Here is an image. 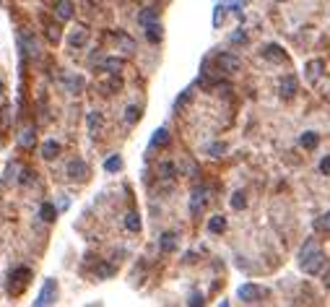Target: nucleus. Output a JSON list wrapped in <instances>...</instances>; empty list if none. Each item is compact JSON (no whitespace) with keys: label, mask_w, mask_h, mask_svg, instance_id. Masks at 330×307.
Masks as SVG:
<instances>
[{"label":"nucleus","mask_w":330,"mask_h":307,"mask_svg":"<svg viewBox=\"0 0 330 307\" xmlns=\"http://www.w3.org/2000/svg\"><path fill=\"white\" fill-rule=\"evenodd\" d=\"M216 63H219V68H221L224 73H234V71L242 68V60H239L237 55H231V52H219Z\"/></svg>","instance_id":"nucleus-1"},{"label":"nucleus","mask_w":330,"mask_h":307,"mask_svg":"<svg viewBox=\"0 0 330 307\" xmlns=\"http://www.w3.org/2000/svg\"><path fill=\"white\" fill-rule=\"evenodd\" d=\"M260 297H265V289L255 287V284L239 287V299H244V302H260Z\"/></svg>","instance_id":"nucleus-2"},{"label":"nucleus","mask_w":330,"mask_h":307,"mask_svg":"<svg viewBox=\"0 0 330 307\" xmlns=\"http://www.w3.org/2000/svg\"><path fill=\"white\" fill-rule=\"evenodd\" d=\"M52 302H55V281L47 279V281H44V287H42V291H39V297H36V305L44 307V305H52Z\"/></svg>","instance_id":"nucleus-3"},{"label":"nucleus","mask_w":330,"mask_h":307,"mask_svg":"<svg viewBox=\"0 0 330 307\" xmlns=\"http://www.w3.org/2000/svg\"><path fill=\"white\" fill-rule=\"evenodd\" d=\"M314 253H320V248H317V239L310 237V239H307V242L302 245V250H299V266H304L307 260H310V258L314 255Z\"/></svg>","instance_id":"nucleus-4"},{"label":"nucleus","mask_w":330,"mask_h":307,"mask_svg":"<svg viewBox=\"0 0 330 307\" xmlns=\"http://www.w3.org/2000/svg\"><path fill=\"white\" fill-rule=\"evenodd\" d=\"M68 175L73 177V180H84L86 175H88V167H86V162L84 159H73L70 164H68Z\"/></svg>","instance_id":"nucleus-5"},{"label":"nucleus","mask_w":330,"mask_h":307,"mask_svg":"<svg viewBox=\"0 0 330 307\" xmlns=\"http://www.w3.org/2000/svg\"><path fill=\"white\" fill-rule=\"evenodd\" d=\"M262 57L276 60V63H283V60H286V52H283L278 44H265V50H262Z\"/></svg>","instance_id":"nucleus-6"},{"label":"nucleus","mask_w":330,"mask_h":307,"mask_svg":"<svg viewBox=\"0 0 330 307\" xmlns=\"http://www.w3.org/2000/svg\"><path fill=\"white\" fill-rule=\"evenodd\" d=\"M203 206H206V193H203V190H195V193H192V198H190V214L198 216Z\"/></svg>","instance_id":"nucleus-7"},{"label":"nucleus","mask_w":330,"mask_h":307,"mask_svg":"<svg viewBox=\"0 0 330 307\" xmlns=\"http://www.w3.org/2000/svg\"><path fill=\"white\" fill-rule=\"evenodd\" d=\"M294 91H296V78L294 76H286V78L281 81V96H283V99H291Z\"/></svg>","instance_id":"nucleus-8"},{"label":"nucleus","mask_w":330,"mask_h":307,"mask_svg":"<svg viewBox=\"0 0 330 307\" xmlns=\"http://www.w3.org/2000/svg\"><path fill=\"white\" fill-rule=\"evenodd\" d=\"M159 248H161V253H172V250L177 248V235H172V232H164L161 239H159Z\"/></svg>","instance_id":"nucleus-9"},{"label":"nucleus","mask_w":330,"mask_h":307,"mask_svg":"<svg viewBox=\"0 0 330 307\" xmlns=\"http://www.w3.org/2000/svg\"><path fill=\"white\" fill-rule=\"evenodd\" d=\"M29 279H32V271H29V268H16V271L11 273V281H18V291L29 284Z\"/></svg>","instance_id":"nucleus-10"},{"label":"nucleus","mask_w":330,"mask_h":307,"mask_svg":"<svg viewBox=\"0 0 330 307\" xmlns=\"http://www.w3.org/2000/svg\"><path fill=\"white\" fill-rule=\"evenodd\" d=\"M159 18V8H146V11H140L138 13V24H143V26H148V24H154V21Z\"/></svg>","instance_id":"nucleus-11"},{"label":"nucleus","mask_w":330,"mask_h":307,"mask_svg":"<svg viewBox=\"0 0 330 307\" xmlns=\"http://www.w3.org/2000/svg\"><path fill=\"white\" fill-rule=\"evenodd\" d=\"M302 268H304L307 273H320V268H322V253H314V255L307 260Z\"/></svg>","instance_id":"nucleus-12"},{"label":"nucleus","mask_w":330,"mask_h":307,"mask_svg":"<svg viewBox=\"0 0 330 307\" xmlns=\"http://www.w3.org/2000/svg\"><path fill=\"white\" fill-rule=\"evenodd\" d=\"M55 11H57V16L63 18V21H68L73 16V5L68 3V0H57L55 3Z\"/></svg>","instance_id":"nucleus-13"},{"label":"nucleus","mask_w":330,"mask_h":307,"mask_svg":"<svg viewBox=\"0 0 330 307\" xmlns=\"http://www.w3.org/2000/svg\"><path fill=\"white\" fill-rule=\"evenodd\" d=\"M169 144V130L167 128H159L151 138V148H159V146H167Z\"/></svg>","instance_id":"nucleus-14"},{"label":"nucleus","mask_w":330,"mask_h":307,"mask_svg":"<svg viewBox=\"0 0 330 307\" xmlns=\"http://www.w3.org/2000/svg\"><path fill=\"white\" fill-rule=\"evenodd\" d=\"M146 39L151 42V44L161 42V26L156 24V21H154V24H148V26H146Z\"/></svg>","instance_id":"nucleus-15"},{"label":"nucleus","mask_w":330,"mask_h":307,"mask_svg":"<svg viewBox=\"0 0 330 307\" xmlns=\"http://www.w3.org/2000/svg\"><path fill=\"white\" fill-rule=\"evenodd\" d=\"M224 229H226V219H224V216H211V221H208V232L221 235Z\"/></svg>","instance_id":"nucleus-16"},{"label":"nucleus","mask_w":330,"mask_h":307,"mask_svg":"<svg viewBox=\"0 0 330 307\" xmlns=\"http://www.w3.org/2000/svg\"><path fill=\"white\" fill-rule=\"evenodd\" d=\"M86 39H88V34H86V29H76V32L70 34V47H84L86 44Z\"/></svg>","instance_id":"nucleus-17"},{"label":"nucleus","mask_w":330,"mask_h":307,"mask_svg":"<svg viewBox=\"0 0 330 307\" xmlns=\"http://www.w3.org/2000/svg\"><path fill=\"white\" fill-rule=\"evenodd\" d=\"M57 154H60V144H55V141H47V144L42 146V156H44V159H55Z\"/></svg>","instance_id":"nucleus-18"},{"label":"nucleus","mask_w":330,"mask_h":307,"mask_svg":"<svg viewBox=\"0 0 330 307\" xmlns=\"http://www.w3.org/2000/svg\"><path fill=\"white\" fill-rule=\"evenodd\" d=\"M317 133H312V130H307V133H302V138H299V144H302L304 148H314L317 146Z\"/></svg>","instance_id":"nucleus-19"},{"label":"nucleus","mask_w":330,"mask_h":307,"mask_svg":"<svg viewBox=\"0 0 330 307\" xmlns=\"http://www.w3.org/2000/svg\"><path fill=\"white\" fill-rule=\"evenodd\" d=\"M125 227L130 229V232H138V229H140V216H138L136 211H130V214L125 216Z\"/></svg>","instance_id":"nucleus-20"},{"label":"nucleus","mask_w":330,"mask_h":307,"mask_svg":"<svg viewBox=\"0 0 330 307\" xmlns=\"http://www.w3.org/2000/svg\"><path fill=\"white\" fill-rule=\"evenodd\" d=\"M99 128H102V115H99V112H88V130L96 136Z\"/></svg>","instance_id":"nucleus-21"},{"label":"nucleus","mask_w":330,"mask_h":307,"mask_svg":"<svg viewBox=\"0 0 330 307\" xmlns=\"http://www.w3.org/2000/svg\"><path fill=\"white\" fill-rule=\"evenodd\" d=\"M39 216H42L44 221H55V216H57V208L52 206V203H44V206H42V211H39Z\"/></svg>","instance_id":"nucleus-22"},{"label":"nucleus","mask_w":330,"mask_h":307,"mask_svg":"<svg viewBox=\"0 0 330 307\" xmlns=\"http://www.w3.org/2000/svg\"><path fill=\"white\" fill-rule=\"evenodd\" d=\"M96 276H102V279H109V276H115V266L99 263V266H96Z\"/></svg>","instance_id":"nucleus-23"},{"label":"nucleus","mask_w":330,"mask_h":307,"mask_svg":"<svg viewBox=\"0 0 330 307\" xmlns=\"http://www.w3.org/2000/svg\"><path fill=\"white\" fill-rule=\"evenodd\" d=\"M104 68H107L109 73H117L120 68H122V60H120V57H107V60H104Z\"/></svg>","instance_id":"nucleus-24"},{"label":"nucleus","mask_w":330,"mask_h":307,"mask_svg":"<svg viewBox=\"0 0 330 307\" xmlns=\"http://www.w3.org/2000/svg\"><path fill=\"white\" fill-rule=\"evenodd\" d=\"M120 167H122V159H120V156H109V159L104 162V169L107 172H117Z\"/></svg>","instance_id":"nucleus-25"},{"label":"nucleus","mask_w":330,"mask_h":307,"mask_svg":"<svg viewBox=\"0 0 330 307\" xmlns=\"http://www.w3.org/2000/svg\"><path fill=\"white\" fill-rule=\"evenodd\" d=\"M34 136H36V133H34L32 128H26L24 133H21V138H18L21 146H32V144H34Z\"/></svg>","instance_id":"nucleus-26"},{"label":"nucleus","mask_w":330,"mask_h":307,"mask_svg":"<svg viewBox=\"0 0 330 307\" xmlns=\"http://www.w3.org/2000/svg\"><path fill=\"white\" fill-rule=\"evenodd\" d=\"M138 117H140V109H138V107H127V109H125V123L133 125Z\"/></svg>","instance_id":"nucleus-27"},{"label":"nucleus","mask_w":330,"mask_h":307,"mask_svg":"<svg viewBox=\"0 0 330 307\" xmlns=\"http://www.w3.org/2000/svg\"><path fill=\"white\" fill-rule=\"evenodd\" d=\"M247 206V200H244V193H234V198H231V208H244Z\"/></svg>","instance_id":"nucleus-28"},{"label":"nucleus","mask_w":330,"mask_h":307,"mask_svg":"<svg viewBox=\"0 0 330 307\" xmlns=\"http://www.w3.org/2000/svg\"><path fill=\"white\" fill-rule=\"evenodd\" d=\"M314 229H328V232H330V214L320 216V219L314 221Z\"/></svg>","instance_id":"nucleus-29"},{"label":"nucleus","mask_w":330,"mask_h":307,"mask_svg":"<svg viewBox=\"0 0 330 307\" xmlns=\"http://www.w3.org/2000/svg\"><path fill=\"white\" fill-rule=\"evenodd\" d=\"M172 175H174V164H172V162H164V164H161V177H172Z\"/></svg>","instance_id":"nucleus-30"},{"label":"nucleus","mask_w":330,"mask_h":307,"mask_svg":"<svg viewBox=\"0 0 330 307\" xmlns=\"http://www.w3.org/2000/svg\"><path fill=\"white\" fill-rule=\"evenodd\" d=\"M190 96H192V91H190V89H187V91H185V94H182V96H179V99H177V104H174V107H177V109H182L185 104L190 102Z\"/></svg>","instance_id":"nucleus-31"},{"label":"nucleus","mask_w":330,"mask_h":307,"mask_svg":"<svg viewBox=\"0 0 330 307\" xmlns=\"http://www.w3.org/2000/svg\"><path fill=\"white\" fill-rule=\"evenodd\" d=\"M47 36H50V42H57V39H60V29L50 24V26H47Z\"/></svg>","instance_id":"nucleus-32"},{"label":"nucleus","mask_w":330,"mask_h":307,"mask_svg":"<svg viewBox=\"0 0 330 307\" xmlns=\"http://www.w3.org/2000/svg\"><path fill=\"white\" fill-rule=\"evenodd\" d=\"M32 180H34V172H32V169H24V172H21V185H29Z\"/></svg>","instance_id":"nucleus-33"},{"label":"nucleus","mask_w":330,"mask_h":307,"mask_svg":"<svg viewBox=\"0 0 330 307\" xmlns=\"http://www.w3.org/2000/svg\"><path fill=\"white\" fill-rule=\"evenodd\" d=\"M120 42H122L125 50H136V42H133L130 36H122V34H120Z\"/></svg>","instance_id":"nucleus-34"},{"label":"nucleus","mask_w":330,"mask_h":307,"mask_svg":"<svg viewBox=\"0 0 330 307\" xmlns=\"http://www.w3.org/2000/svg\"><path fill=\"white\" fill-rule=\"evenodd\" d=\"M320 172L322 175H330V156H325V159L320 162Z\"/></svg>","instance_id":"nucleus-35"},{"label":"nucleus","mask_w":330,"mask_h":307,"mask_svg":"<svg viewBox=\"0 0 330 307\" xmlns=\"http://www.w3.org/2000/svg\"><path fill=\"white\" fill-rule=\"evenodd\" d=\"M221 18H224V8L219 5V8H216V13H213V24L219 26V24H221Z\"/></svg>","instance_id":"nucleus-36"},{"label":"nucleus","mask_w":330,"mask_h":307,"mask_svg":"<svg viewBox=\"0 0 330 307\" xmlns=\"http://www.w3.org/2000/svg\"><path fill=\"white\" fill-rule=\"evenodd\" d=\"M190 305H203V294H192L190 297Z\"/></svg>","instance_id":"nucleus-37"},{"label":"nucleus","mask_w":330,"mask_h":307,"mask_svg":"<svg viewBox=\"0 0 330 307\" xmlns=\"http://www.w3.org/2000/svg\"><path fill=\"white\" fill-rule=\"evenodd\" d=\"M231 42H247V36H244V32H237L234 36H231Z\"/></svg>","instance_id":"nucleus-38"},{"label":"nucleus","mask_w":330,"mask_h":307,"mask_svg":"<svg viewBox=\"0 0 330 307\" xmlns=\"http://www.w3.org/2000/svg\"><path fill=\"white\" fill-rule=\"evenodd\" d=\"M221 151H224V146H221V144L211 146V154H213V156H221Z\"/></svg>","instance_id":"nucleus-39"}]
</instances>
